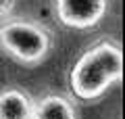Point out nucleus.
<instances>
[{"instance_id":"nucleus-1","label":"nucleus","mask_w":125,"mask_h":119,"mask_svg":"<svg viewBox=\"0 0 125 119\" xmlns=\"http://www.w3.org/2000/svg\"><path fill=\"white\" fill-rule=\"evenodd\" d=\"M123 77V52L113 42H100L79 57L71 69V88L77 98H100Z\"/></svg>"},{"instance_id":"nucleus-5","label":"nucleus","mask_w":125,"mask_h":119,"mask_svg":"<svg viewBox=\"0 0 125 119\" xmlns=\"http://www.w3.org/2000/svg\"><path fill=\"white\" fill-rule=\"evenodd\" d=\"M33 119H77V111L69 98L50 94L36 105Z\"/></svg>"},{"instance_id":"nucleus-6","label":"nucleus","mask_w":125,"mask_h":119,"mask_svg":"<svg viewBox=\"0 0 125 119\" xmlns=\"http://www.w3.org/2000/svg\"><path fill=\"white\" fill-rule=\"evenodd\" d=\"M15 6V0H0V15H9Z\"/></svg>"},{"instance_id":"nucleus-2","label":"nucleus","mask_w":125,"mask_h":119,"mask_svg":"<svg viewBox=\"0 0 125 119\" xmlns=\"http://www.w3.org/2000/svg\"><path fill=\"white\" fill-rule=\"evenodd\" d=\"M50 31L44 25L25 19H10L0 25V46L15 61L36 65L50 50Z\"/></svg>"},{"instance_id":"nucleus-3","label":"nucleus","mask_w":125,"mask_h":119,"mask_svg":"<svg viewBox=\"0 0 125 119\" xmlns=\"http://www.w3.org/2000/svg\"><path fill=\"white\" fill-rule=\"evenodd\" d=\"M56 17L62 25L73 29H88L102 21L108 0H54Z\"/></svg>"},{"instance_id":"nucleus-4","label":"nucleus","mask_w":125,"mask_h":119,"mask_svg":"<svg viewBox=\"0 0 125 119\" xmlns=\"http://www.w3.org/2000/svg\"><path fill=\"white\" fill-rule=\"evenodd\" d=\"M33 102L21 90L0 92V119H33Z\"/></svg>"}]
</instances>
